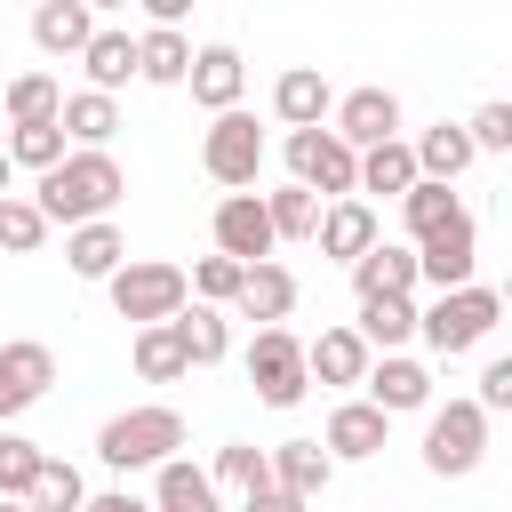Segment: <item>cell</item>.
Masks as SVG:
<instances>
[{"label": "cell", "mask_w": 512, "mask_h": 512, "mask_svg": "<svg viewBox=\"0 0 512 512\" xmlns=\"http://www.w3.org/2000/svg\"><path fill=\"white\" fill-rule=\"evenodd\" d=\"M40 440H24V432H0V496H24L32 488V472H40Z\"/></svg>", "instance_id": "obj_41"}, {"label": "cell", "mask_w": 512, "mask_h": 512, "mask_svg": "<svg viewBox=\"0 0 512 512\" xmlns=\"http://www.w3.org/2000/svg\"><path fill=\"white\" fill-rule=\"evenodd\" d=\"M128 352H136V376H144V384H176V376H192V360H184V344H176V320H144Z\"/></svg>", "instance_id": "obj_31"}, {"label": "cell", "mask_w": 512, "mask_h": 512, "mask_svg": "<svg viewBox=\"0 0 512 512\" xmlns=\"http://www.w3.org/2000/svg\"><path fill=\"white\" fill-rule=\"evenodd\" d=\"M360 384H368V400H376L384 416H416V408H432V368L408 360V352H368Z\"/></svg>", "instance_id": "obj_11"}, {"label": "cell", "mask_w": 512, "mask_h": 512, "mask_svg": "<svg viewBox=\"0 0 512 512\" xmlns=\"http://www.w3.org/2000/svg\"><path fill=\"white\" fill-rule=\"evenodd\" d=\"M184 72H192V40H184V24H152V32H136V80H152V88H184Z\"/></svg>", "instance_id": "obj_24"}, {"label": "cell", "mask_w": 512, "mask_h": 512, "mask_svg": "<svg viewBox=\"0 0 512 512\" xmlns=\"http://www.w3.org/2000/svg\"><path fill=\"white\" fill-rule=\"evenodd\" d=\"M360 368H368L360 328H320V336L304 344V376H320V384H360Z\"/></svg>", "instance_id": "obj_28"}, {"label": "cell", "mask_w": 512, "mask_h": 512, "mask_svg": "<svg viewBox=\"0 0 512 512\" xmlns=\"http://www.w3.org/2000/svg\"><path fill=\"white\" fill-rule=\"evenodd\" d=\"M288 176L304 184V192H320V200H344L352 192V168H360V152L336 136V128H288Z\"/></svg>", "instance_id": "obj_8"}, {"label": "cell", "mask_w": 512, "mask_h": 512, "mask_svg": "<svg viewBox=\"0 0 512 512\" xmlns=\"http://www.w3.org/2000/svg\"><path fill=\"white\" fill-rule=\"evenodd\" d=\"M248 384H256L264 408H296V400L312 392V376H304V336L280 328V320H264V328L248 336Z\"/></svg>", "instance_id": "obj_6"}, {"label": "cell", "mask_w": 512, "mask_h": 512, "mask_svg": "<svg viewBox=\"0 0 512 512\" xmlns=\"http://www.w3.org/2000/svg\"><path fill=\"white\" fill-rule=\"evenodd\" d=\"M152 512H224V496L192 456H160L152 464Z\"/></svg>", "instance_id": "obj_19"}, {"label": "cell", "mask_w": 512, "mask_h": 512, "mask_svg": "<svg viewBox=\"0 0 512 512\" xmlns=\"http://www.w3.org/2000/svg\"><path fill=\"white\" fill-rule=\"evenodd\" d=\"M0 512H32V504H24V496H0Z\"/></svg>", "instance_id": "obj_49"}, {"label": "cell", "mask_w": 512, "mask_h": 512, "mask_svg": "<svg viewBox=\"0 0 512 512\" xmlns=\"http://www.w3.org/2000/svg\"><path fill=\"white\" fill-rule=\"evenodd\" d=\"M64 264H72L80 280H112V272L128 264V232H120L112 216H88V224H64Z\"/></svg>", "instance_id": "obj_17"}, {"label": "cell", "mask_w": 512, "mask_h": 512, "mask_svg": "<svg viewBox=\"0 0 512 512\" xmlns=\"http://www.w3.org/2000/svg\"><path fill=\"white\" fill-rule=\"evenodd\" d=\"M272 456V488H288V496H320L328 480H336V456L320 448V440H280V448H264Z\"/></svg>", "instance_id": "obj_23"}, {"label": "cell", "mask_w": 512, "mask_h": 512, "mask_svg": "<svg viewBox=\"0 0 512 512\" xmlns=\"http://www.w3.org/2000/svg\"><path fill=\"white\" fill-rule=\"evenodd\" d=\"M264 216H272V240H312V224H320V192H304V184L288 176L280 192H264Z\"/></svg>", "instance_id": "obj_35"}, {"label": "cell", "mask_w": 512, "mask_h": 512, "mask_svg": "<svg viewBox=\"0 0 512 512\" xmlns=\"http://www.w3.org/2000/svg\"><path fill=\"white\" fill-rule=\"evenodd\" d=\"M120 192H128V168L112 160V144H72L56 168H40L32 208H40L48 224H88V216H112Z\"/></svg>", "instance_id": "obj_1"}, {"label": "cell", "mask_w": 512, "mask_h": 512, "mask_svg": "<svg viewBox=\"0 0 512 512\" xmlns=\"http://www.w3.org/2000/svg\"><path fill=\"white\" fill-rule=\"evenodd\" d=\"M408 152H416V176H432V184H456V176L480 160V152H472V136H464V120H440V128H424Z\"/></svg>", "instance_id": "obj_27"}, {"label": "cell", "mask_w": 512, "mask_h": 512, "mask_svg": "<svg viewBox=\"0 0 512 512\" xmlns=\"http://www.w3.org/2000/svg\"><path fill=\"white\" fill-rule=\"evenodd\" d=\"M384 440H392V416H384L376 400H336V408H328L320 448H328L336 464H368V456H384Z\"/></svg>", "instance_id": "obj_13"}, {"label": "cell", "mask_w": 512, "mask_h": 512, "mask_svg": "<svg viewBox=\"0 0 512 512\" xmlns=\"http://www.w3.org/2000/svg\"><path fill=\"white\" fill-rule=\"evenodd\" d=\"M176 448H184V416H176L168 400L120 408V416H104V432H96V464H104V472H152V464L176 456Z\"/></svg>", "instance_id": "obj_2"}, {"label": "cell", "mask_w": 512, "mask_h": 512, "mask_svg": "<svg viewBox=\"0 0 512 512\" xmlns=\"http://www.w3.org/2000/svg\"><path fill=\"white\" fill-rule=\"evenodd\" d=\"M312 240H320V256L352 264L368 240H384V224H376V208H368L360 192H344V200H320V224H312Z\"/></svg>", "instance_id": "obj_15"}, {"label": "cell", "mask_w": 512, "mask_h": 512, "mask_svg": "<svg viewBox=\"0 0 512 512\" xmlns=\"http://www.w3.org/2000/svg\"><path fill=\"white\" fill-rule=\"evenodd\" d=\"M504 320V296L496 288H480V280H464V288H440L424 312H416V336L432 344V360H456V352H472V344H488V328Z\"/></svg>", "instance_id": "obj_3"}, {"label": "cell", "mask_w": 512, "mask_h": 512, "mask_svg": "<svg viewBox=\"0 0 512 512\" xmlns=\"http://www.w3.org/2000/svg\"><path fill=\"white\" fill-rule=\"evenodd\" d=\"M328 128H336L352 152H368V144L400 136V96H392V88H352V96L328 104Z\"/></svg>", "instance_id": "obj_14"}, {"label": "cell", "mask_w": 512, "mask_h": 512, "mask_svg": "<svg viewBox=\"0 0 512 512\" xmlns=\"http://www.w3.org/2000/svg\"><path fill=\"white\" fill-rule=\"evenodd\" d=\"M64 152H72V144H64V128H56V120H16V128H8V160H16V168H32V176H40V168H56Z\"/></svg>", "instance_id": "obj_38"}, {"label": "cell", "mask_w": 512, "mask_h": 512, "mask_svg": "<svg viewBox=\"0 0 512 512\" xmlns=\"http://www.w3.org/2000/svg\"><path fill=\"white\" fill-rule=\"evenodd\" d=\"M80 72H88V88L120 96V88L136 80V32H120V24H96V32L80 40Z\"/></svg>", "instance_id": "obj_20"}, {"label": "cell", "mask_w": 512, "mask_h": 512, "mask_svg": "<svg viewBox=\"0 0 512 512\" xmlns=\"http://www.w3.org/2000/svg\"><path fill=\"white\" fill-rule=\"evenodd\" d=\"M240 272H248V264L216 248V256H200V264H192L184 280H192V296H200V304H232V288H240Z\"/></svg>", "instance_id": "obj_40"}, {"label": "cell", "mask_w": 512, "mask_h": 512, "mask_svg": "<svg viewBox=\"0 0 512 512\" xmlns=\"http://www.w3.org/2000/svg\"><path fill=\"white\" fill-rule=\"evenodd\" d=\"M88 8H96V16H112V8H128V0H88Z\"/></svg>", "instance_id": "obj_48"}, {"label": "cell", "mask_w": 512, "mask_h": 512, "mask_svg": "<svg viewBox=\"0 0 512 512\" xmlns=\"http://www.w3.org/2000/svg\"><path fill=\"white\" fill-rule=\"evenodd\" d=\"M8 184H16V160H8V144H0V192H8Z\"/></svg>", "instance_id": "obj_47"}, {"label": "cell", "mask_w": 512, "mask_h": 512, "mask_svg": "<svg viewBox=\"0 0 512 512\" xmlns=\"http://www.w3.org/2000/svg\"><path fill=\"white\" fill-rule=\"evenodd\" d=\"M416 184V152H408V136H384V144H368L360 152V168H352V192H408Z\"/></svg>", "instance_id": "obj_30"}, {"label": "cell", "mask_w": 512, "mask_h": 512, "mask_svg": "<svg viewBox=\"0 0 512 512\" xmlns=\"http://www.w3.org/2000/svg\"><path fill=\"white\" fill-rule=\"evenodd\" d=\"M464 136H472V152H512V104L488 96V104L464 120Z\"/></svg>", "instance_id": "obj_42"}, {"label": "cell", "mask_w": 512, "mask_h": 512, "mask_svg": "<svg viewBox=\"0 0 512 512\" xmlns=\"http://www.w3.org/2000/svg\"><path fill=\"white\" fill-rule=\"evenodd\" d=\"M472 264H480V224H472V208H456L440 232L416 240V280H432V296H440V288H464Z\"/></svg>", "instance_id": "obj_9"}, {"label": "cell", "mask_w": 512, "mask_h": 512, "mask_svg": "<svg viewBox=\"0 0 512 512\" xmlns=\"http://www.w3.org/2000/svg\"><path fill=\"white\" fill-rule=\"evenodd\" d=\"M88 32H96V8L88 0H40L32 8V48L40 56H80Z\"/></svg>", "instance_id": "obj_26"}, {"label": "cell", "mask_w": 512, "mask_h": 512, "mask_svg": "<svg viewBox=\"0 0 512 512\" xmlns=\"http://www.w3.org/2000/svg\"><path fill=\"white\" fill-rule=\"evenodd\" d=\"M200 168L224 184V192H248L256 184V168H264V128H256V112H216L208 120V136H200Z\"/></svg>", "instance_id": "obj_7"}, {"label": "cell", "mask_w": 512, "mask_h": 512, "mask_svg": "<svg viewBox=\"0 0 512 512\" xmlns=\"http://www.w3.org/2000/svg\"><path fill=\"white\" fill-rule=\"evenodd\" d=\"M480 456H488V408L480 400H448L424 416V472L464 480V472H480Z\"/></svg>", "instance_id": "obj_5"}, {"label": "cell", "mask_w": 512, "mask_h": 512, "mask_svg": "<svg viewBox=\"0 0 512 512\" xmlns=\"http://www.w3.org/2000/svg\"><path fill=\"white\" fill-rule=\"evenodd\" d=\"M184 88H192V104H208V112H232V104H240V88H248V64H240V48H224V40L192 48V72H184Z\"/></svg>", "instance_id": "obj_16"}, {"label": "cell", "mask_w": 512, "mask_h": 512, "mask_svg": "<svg viewBox=\"0 0 512 512\" xmlns=\"http://www.w3.org/2000/svg\"><path fill=\"white\" fill-rule=\"evenodd\" d=\"M472 400H480L488 416H496V408H512V360H488V368H480V392H472Z\"/></svg>", "instance_id": "obj_43"}, {"label": "cell", "mask_w": 512, "mask_h": 512, "mask_svg": "<svg viewBox=\"0 0 512 512\" xmlns=\"http://www.w3.org/2000/svg\"><path fill=\"white\" fill-rule=\"evenodd\" d=\"M176 344H184V360H192V368H216V360L232 352L224 304H200V296H184V304H176Z\"/></svg>", "instance_id": "obj_25"}, {"label": "cell", "mask_w": 512, "mask_h": 512, "mask_svg": "<svg viewBox=\"0 0 512 512\" xmlns=\"http://www.w3.org/2000/svg\"><path fill=\"white\" fill-rule=\"evenodd\" d=\"M352 288H360V296H408V288H416V248L368 240V248L352 256Z\"/></svg>", "instance_id": "obj_22"}, {"label": "cell", "mask_w": 512, "mask_h": 512, "mask_svg": "<svg viewBox=\"0 0 512 512\" xmlns=\"http://www.w3.org/2000/svg\"><path fill=\"white\" fill-rule=\"evenodd\" d=\"M208 480H216V488H240V496H256V488H272V456H264L256 440H224Z\"/></svg>", "instance_id": "obj_37"}, {"label": "cell", "mask_w": 512, "mask_h": 512, "mask_svg": "<svg viewBox=\"0 0 512 512\" xmlns=\"http://www.w3.org/2000/svg\"><path fill=\"white\" fill-rule=\"evenodd\" d=\"M240 512H304V496H288V488H256V496H240Z\"/></svg>", "instance_id": "obj_45"}, {"label": "cell", "mask_w": 512, "mask_h": 512, "mask_svg": "<svg viewBox=\"0 0 512 512\" xmlns=\"http://www.w3.org/2000/svg\"><path fill=\"white\" fill-rule=\"evenodd\" d=\"M416 336V304L408 296H360V344L368 352H400Z\"/></svg>", "instance_id": "obj_32"}, {"label": "cell", "mask_w": 512, "mask_h": 512, "mask_svg": "<svg viewBox=\"0 0 512 512\" xmlns=\"http://www.w3.org/2000/svg\"><path fill=\"white\" fill-rule=\"evenodd\" d=\"M464 200L448 192V184H432V176H416L408 192H400V224H408V240H424V232H440L448 216H456Z\"/></svg>", "instance_id": "obj_36"}, {"label": "cell", "mask_w": 512, "mask_h": 512, "mask_svg": "<svg viewBox=\"0 0 512 512\" xmlns=\"http://www.w3.org/2000/svg\"><path fill=\"white\" fill-rule=\"evenodd\" d=\"M48 240V216L32 208V192H0V256H32Z\"/></svg>", "instance_id": "obj_39"}, {"label": "cell", "mask_w": 512, "mask_h": 512, "mask_svg": "<svg viewBox=\"0 0 512 512\" xmlns=\"http://www.w3.org/2000/svg\"><path fill=\"white\" fill-rule=\"evenodd\" d=\"M104 296H112V312H120L128 328H144V320H176V304L192 296V280H184V264H152V256H128V264L104 280Z\"/></svg>", "instance_id": "obj_4"}, {"label": "cell", "mask_w": 512, "mask_h": 512, "mask_svg": "<svg viewBox=\"0 0 512 512\" xmlns=\"http://www.w3.org/2000/svg\"><path fill=\"white\" fill-rule=\"evenodd\" d=\"M328 104H336V88L320 80V64H288V72L272 80V112H280V128H320Z\"/></svg>", "instance_id": "obj_21"}, {"label": "cell", "mask_w": 512, "mask_h": 512, "mask_svg": "<svg viewBox=\"0 0 512 512\" xmlns=\"http://www.w3.org/2000/svg\"><path fill=\"white\" fill-rule=\"evenodd\" d=\"M48 384H56V352H48L40 336L0 344V424H8V416H24V408H40V400H48Z\"/></svg>", "instance_id": "obj_10"}, {"label": "cell", "mask_w": 512, "mask_h": 512, "mask_svg": "<svg viewBox=\"0 0 512 512\" xmlns=\"http://www.w3.org/2000/svg\"><path fill=\"white\" fill-rule=\"evenodd\" d=\"M136 8H144L152 24H184V16H192V0H136Z\"/></svg>", "instance_id": "obj_46"}, {"label": "cell", "mask_w": 512, "mask_h": 512, "mask_svg": "<svg viewBox=\"0 0 512 512\" xmlns=\"http://www.w3.org/2000/svg\"><path fill=\"white\" fill-rule=\"evenodd\" d=\"M80 496H88L80 464H64V456H40V472H32V488H24V504H32V512H80Z\"/></svg>", "instance_id": "obj_33"}, {"label": "cell", "mask_w": 512, "mask_h": 512, "mask_svg": "<svg viewBox=\"0 0 512 512\" xmlns=\"http://www.w3.org/2000/svg\"><path fill=\"white\" fill-rule=\"evenodd\" d=\"M56 104H64L56 72H16V80L0 88V112H8V128H16V120H56Z\"/></svg>", "instance_id": "obj_34"}, {"label": "cell", "mask_w": 512, "mask_h": 512, "mask_svg": "<svg viewBox=\"0 0 512 512\" xmlns=\"http://www.w3.org/2000/svg\"><path fill=\"white\" fill-rule=\"evenodd\" d=\"M80 512H152V496H128V488H104V496H80Z\"/></svg>", "instance_id": "obj_44"}, {"label": "cell", "mask_w": 512, "mask_h": 512, "mask_svg": "<svg viewBox=\"0 0 512 512\" xmlns=\"http://www.w3.org/2000/svg\"><path fill=\"white\" fill-rule=\"evenodd\" d=\"M208 232H216V248L240 256V264H256V256L280 248V240H272V216H264V192H224L216 216H208Z\"/></svg>", "instance_id": "obj_12"}, {"label": "cell", "mask_w": 512, "mask_h": 512, "mask_svg": "<svg viewBox=\"0 0 512 512\" xmlns=\"http://www.w3.org/2000/svg\"><path fill=\"white\" fill-rule=\"evenodd\" d=\"M56 128H64V144H112L120 136V104L104 88H80V96L56 104Z\"/></svg>", "instance_id": "obj_29"}, {"label": "cell", "mask_w": 512, "mask_h": 512, "mask_svg": "<svg viewBox=\"0 0 512 512\" xmlns=\"http://www.w3.org/2000/svg\"><path fill=\"white\" fill-rule=\"evenodd\" d=\"M232 312H240V320H288V312H296V272L272 264V256H256V264L240 272V288H232Z\"/></svg>", "instance_id": "obj_18"}]
</instances>
